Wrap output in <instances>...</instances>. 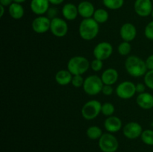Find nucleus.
<instances>
[{
  "instance_id": "f257e3e1",
  "label": "nucleus",
  "mask_w": 153,
  "mask_h": 152,
  "mask_svg": "<svg viewBox=\"0 0 153 152\" xmlns=\"http://www.w3.org/2000/svg\"><path fill=\"white\" fill-rule=\"evenodd\" d=\"M125 68L127 72L134 77L144 76L148 71L146 62L136 55H131L126 58Z\"/></svg>"
},
{
  "instance_id": "f03ea898",
  "label": "nucleus",
  "mask_w": 153,
  "mask_h": 152,
  "mask_svg": "<svg viewBox=\"0 0 153 152\" xmlns=\"http://www.w3.org/2000/svg\"><path fill=\"white\" fill-rule=\"evenodd\" d=\"M100 31V24L94 18L84 19L80 22L79 33L83 40L89 41L94 40Z\"/></svg>"
},
{
  "instance_id": "7ed1b4c3",
  "label": "nucleus",
  "mask_w": 153,
  "mask_h": 152,
  "mask_svg": "<svg viewBox=\"0 0 153 152\" xmlns=\"http://www.w3.org/2000/svg\"><path fill=\"white\" fill-rule=\"evenodd\" d=\"M91 67L89 61L85 57L74 56L69 60L67 63V70L73 75H82Z\"/></svg>"
},
{
  "instance_id": "20e7f679",
  "label": "nucleus",
  "mask_w": 153,
  "mask_h": 152,
  "mask_svg": "<svg viewBox=\"0 0 153 152\" xmlns=\"http://www.w3.org/2000/svg\"><path fill=\"white\" fill-rule=\"evenodd\" d=\"M103 83L102 78L96 75H92L85 79L83 84V89L86 94L89 95H96L102 90Z\"/></svg>"
},
{
  "instance_id": "39448f33",
  "label": "nucleus",
  "mask_w": 153,
  "mask_h": 152,
  "mask_svg": "<svg viewBox=\"0 0 153 152\" xmlns=\"http://www.w3.org/2000/svg\"><path fill=\"white\" fill-rule=\"evenodd\" d=\"M102 104L97 100H91L85 103L82 107L81 113L82 117L86 120L96 119L101 113Z\"/></svg>"
},
{
  "instance_id": "423d86ee",
  "label": "nucleus",
  "mask_w": 153,
  "mask_h": 152,
  "mask_svg": "<svg viewBox=\"0 0 153 152\" xmlns=\"http://www.w3.org/2000/svg\"><path fill=\"white\" fill-rule=\"evenodd\" d=\"M99 147L102 152H115L119 148V142L113 134L105 133L99 139Z\"/></svg>"
},
{
  "instance_id": "0eeeda50",
  "label": "nucleus",
  "mask_w": 153,
  "mask_h": 152,
  "mask_svg": "<svg viewBox=\"0 0 153 152\" xmlns=\"http://www.w3.org/2000/svg\"><path fill=\"white\" fill-rule=\"evenodd\" d=\"M136 93V84L129 80L123 81L117 86L116 94L122 99H129Z\"/></svg>"
},
{
  "instance_id": "6e6552de",
  "label": "nucleus",
  "mask_w": 153,
  "mask_h": 152,
  "mask_svg": "<svg viewBox=\"0 0 153 152\" xmlns=\"http://www.w3.org/2000/svg\"><path fill=\"white\" fill-rule=\"evenodd\" d=\"M68 25L64 19L60 17L51 19L50 31L55 37H64L68 32Z\"/></svg>"
},
{
  "instance_id": "1a4fd4ad",
  "label": "nucleus",
  "mask_w": 153,
  "mask_h": 152,
  "mask_svg": "<svg viewBox=\"0 0 153 152\" xmlns=\"http://www.w3.org/2000/svg\"><path fill=\"white\" fill-rule=\"evenodd\" d=\"M112 53H113V46L108 42H101L98 43L94 47L93 51L94 58L102 61L108 59L111 56Z\"/></svg>"
},
{
  "instance_id": "9d476101",
  "label": "nucleus",
  "mask_w": 153,
  "mask_h": 152,
  "mask_svg": "<svg viewBox=\"0 0 153 152\" xmlns=\"http://www.w3.org/2000/svg\"><path fill=\"white\" fill-rule=\"evenodd\" d=\"M142 126L136 122H130L123 128V134L129 139H134L141 136L143 133Z\"/></svg>"
},
{
  "instance_id": "9b49d317",
  "label": "nucleus",
  "mask_w": 153,
  "mask_h": 152,
  "mask_svg": "<svg viewBox=\"0 0 153 152\" xmlns=\"http://www.w3.org/2000/svg\"><path fill=\"white\" fill-rule=\"evenodd\" d=\"M51 19L47 16H39L36 17L31 23L33 31L37 34H44L50 30Z\"/></svg>"
},
{
  "instance_id": "f8f14e48",
  "label": "nucleus",
  "mask_w": 153,
  "mask_h": 152,
  "mask_svg": "<svg viewBox=\"0 0 153 152\" xmlns=\"http://www.w3.org/2000/svg\"><path fill=\"white\" fill-rule=\"evenodd\" d=\"M152 1V0H136L134 4L135 13L141 17L149 16L153 9Z\"/></svg>"
},
{
  "instance_id": "ddd939ff",
  "label": "nucleus",
  "mask_w": 153,
  "mask_h": 152,
  "mask_svg": "<svg viewBox=\"0 0 153 152\" xmlns=\"http://www.w3.org/2000/svg\"><path fill=\"white\" fill-rule=\"evenodd\" d=\"M120 35L123 41L131 42L136 38L137 28L133 24L126 22L121 26L120 29Z\"/></svg>"
},
{
  "instance_id": "4468645a",
  "label": "nucleus",
  "mask_w": 153,
  "mask_h": 152,
  "mask_svg": "<svg viewBox=\"0 0 153 152\" xmlns=\"http://www.w3.org/2000/svg\"><path fill=\"white\" fill-rule=\"evenodd\" d=\"M122 126L123 123L121 119L115 116H108L104 122L105 128L108 132L111 134L118 132L120 130H121Z\"/></svg>"
},
{
  "instance_id": "2eb2a0df",
  "label": "nucleus",
  "mask_w": 153,
  "mask_h": 152,
  "mask_svg": "<svg viewBox=\"0 0 153 152\" xmlns=\"http://www.w3.org/2000/svg\"><path fill=\"white\" fill-rule=\"evenodd\" d=\"M49 4V0H31L30 7L34 14L42 16L48 11Z\"/></svg>"
},
{
  "instance_id": "dca6fc26",
  "label": "nucleus",
  "mask_w": 153,
  "mask_h": 152,
  "mask_svg": "<svg viewBox=\"0 0 153 152\" xmlns=\"http://www.w3.org/2000/svg\"><path fill=\"white\" fill-rule=\"evenodd\" d=\"M136 102L140 108L150 110L153 108V95L146 92L138 94L136 98Z\"/></svg>"
},
{
  "instance_id": "f3484780",
  "label": "nucleus",
  "mask_w": 153,
  "mask_h": 152,
  "mask_svg": "<svg viewBox=\"0 0 153 152\" xmlns=\"http://www.w3.org/2000/svg\"><path fill=\"white\" fill-rule=\"evenodd\" d=\"M78 10H79V14L83 19H88V18H92L96 10L92 3L88 1H83L79 3L78 5Z\"/></svg>"
},
{
  "instance_id": "a211bd4d",
  "label": "nucleus",
  "mask_w": 153,
  "mask_h": 152,
  "mask_svg": "<svg viewBox=\"0 0 153 152\" xmlns=\"http://www.w3.org/2000/svg\"><path fill=\"white\" fill-rule=\"evenodd\" d=\"M119 74L117 70L114 68H108L105 70L101 76L103 83L105 85H113L117 81Z\"/></svg>"
},
{
  "instance_id": "6ab92c4d",
  "label": "nucleus",
  "mask_w": 153,
  "mask_h": 152,
  "mask_svg": "<svg viewBox=\"0 0 153 152\" xmlns=\"http://www.w3.org/2000/svg\"><path fill=\"white\" fill-rule=\"evenodd\" d=\"M62 15L67 20H74L79 15L78 7L73 3H67L62 8Z\"/></svg>"
},
{
  "instance_id": "aec40b11",
  "label": "nucleus",
  "mask_w": 153,
  "mask_h": 152,
  "mask_svg": "<svg viewBox=\"0 0 153 152\" xmlns=\"http://www.w3.org/2000/svg\"><path fill=\"white\" fill-rule=\"evenodd\" d=\"M73 76L69 70L61 69L56 73L55 78L58 84L61 86H66L71 83Z\"/></svg>"
},
{
  "instance_id": "412c9836",
  "label": "nucleus",
  "mask_w": 153,
  "mask_h": 152,
  "mask_svg": "<svg viewBox=\"0 0 153 152\" xmlns=\"http://www.w3.org/2000/svg\"><path fill=\"white\" fill-rule=\"evenodd\" d=\"M8 12L10 16L14 19H20L24 16L23 7L19 3L13 2L8 7Z\"/></svg>"
},
{
  "instance_id": "4be33fe9",
  "label": "nucleus",
  "mask_w": 153,
  "mask_h": 152,
  "mask_svg": "<svg viewBox=\"0 0 153 152\" xmlns=\"http://www.w3.org/2000/svg\"><path fill=\"white\" fill-rule=\"evenodd\" d=\"M109 14L108 11L105 9L99 8L95 10L93 18L98 22L99 24H103L106 22L108 19Z\"/></svg>"
},
{
  "instance_id": "5701e85b",
  "label": "nucleus",
  "mask_w": 153,
  "mask_h": 152,
  "mask_svg": "<svg viewBox=\"0 0 153 152\" xmlns=\"http://www.w3.org/2000/svg\"><path fill=\"white\" fill-rule=\"evenodd\" d=\"M86 134L88 138L93 140H96L100 139V137L102 136L103 133L100 127L94 125V126H91L88 128Z\"/></svg>"
},
{
  "instance_id": "b1692460",
  "label": "nucleus",
  "mask_w": 153,
  "mask_h": 152,
  "mask_svg": "<svg viewBox=\"0 0 153 152\" xmlns=\"http://www.w3.org/2000/svg\"><path fill=\"white\" fill-rule=\"evenodd\" d=\"M103 4L110 10H118L124 4V0H102Z\"/></svg>"
},
{
  "instance_id": "393cba45",
  "label": "nucleus",
  "mask_w": 153,
  "mask_h": 152,
  "mask_svg": "<svg viewBox=\"0 0 153 152\" xmlns=\"http://www.w3.org/2000/svg\"><path fill=\"white\" fill-rule=\"evenodd\" d=\"M142 142L147 145H153V131L152 130H144L140 136Z\"/></svg>"
},
{
  "instance_id": "a878e982",
  "label": "nucleus",
  "mask_w": 153,
  "mask_h": 152,
  "mask_svg": "<svg viewBox=\"0 0 153 152\" xmlns=\"http://www.w3.org/2000/svg\"><path fill=\"white\" fill-rule=\"evenodd\" d=\"M118 53L122 56H126L129 55L131 51V46L130 44V42L123 41L117 47Z\"/></svg>"
},
{
  "instance_id": "bb28decb",
  "label": "nucleus",
  "mask_w": 153,
  "mask_h": 152,
  "mask_svg": "<svg viewBox=\"0 0 153 152\" xmlns=\"http://www.w3.org/2000/svg\"><path fill=\"white\" fill-rule=\"evenodd\" d=\"M114 111H115V107L112 103L105 102L104 103V104H102L101 113H102L104 116H107V117L113 116Z\"/></svg>"
},
{
  "instance_id": "cd10ccee",
  "label": "nucleus",
  "mask_w": 153,
  "mask_h": 152,
  "mask_svg": "<svg viewBox=\"0 0 153 152\" xmlns=\"http://www.w3.org/2000/svg\"><path fill=\"white\" fill-rule=\"evenodd\" d=\"M144 83L148 88L153 90V70H148L144 75Z\"/></svg>"
},
{
  "instance_id": "c85d7f7f",
  "label": "nucleus",
  "mask_w": 153,
  "mask_h": 152,
  "mask_svg": "<svg viewBox=\"0 0 153 152\" xmlns=\"http://www.w3.org/2000/svg\"><path fill=\"white\" fill-rule=\"evenodd\" d=\"M84 82H85V79L82 77V75H73V79H72L71 83L74 87L79 88L81 86H83Z\"/></svg>"
},
{
  "instance_id": "c756f323",
  "label": "nucleus",
  "mask_w": 153,
  "mask_h": 152,
  "mask_svg": "<svg viewBox=\"0 0 153 152\" xmlns=\"http://www.w3.org/2000/svg\"><path fill=\"white\" fill-rule=\"evenodd\" d=\"M145 37L149 40H153V21L149 22L144 29Z\"/></svg>"
},
{
  "instance_id": "7c9ffc66",
  "label": "nucleus",
  "mask_w": 153,
  "mask_h": 152,
  "mask_svg": "<svg viewBox=\"0 0 153 152\" xmlns=\"http://www.w3.org/2000/svg\"><path fill=\"white\" fill-rule=\"evenodd\" d=\"M103 67V62L101 60L95 58L91 63V68L94 72H100Z\"/></svg>"
},
{
  "instance_id": "2f4dec72",
  "label": "nucleus",
  "mask_w": 153,
  "mask_h": 152,
  "mask_svg": "<svg viewBox=\"0 0 153 152\" xmlns=\"http://www.w3.org/2000/svg\"><path fill=\"white\" fill-rule=\"evenodd\" d=\"M102 92L103 95H107V96H109V95H111L114 92V89L112 87L111 85H105L104 84L102 88Z\"/></svg>"
},
{
  "instance_id": "473e14b6",
  "label": "nucleus",
  "mask_w": 153,
  "mask_h": 152,
  "mask_svg": "<svg viewBox=\"0 0 153 152\" xmlns=\"http://www.w3.org/2000/svg\"><path fill=\"white\" fill-rule=\"evenodd\" d=\"M46 14H47V17L49 18L50 19L58 17L57 16V15H58V9L55 8V7H49L48 11L46 12Z\"/></svg>"
},
{
  "instance_id": "72a5a7b5",
  "label": "nucleus",
  "mask_w": 153,
  "mask_h": 152,
  "mask_svg": "<svg viewBox=\"0 0 153 152\" xmlns=\"http://www.w3.org/2000/svg\"><path fill=\"white\" fill-rule=\"evenodd\" d=\"M146 62V67L148 70H153V55H149L146 60L145 61Z\"/></svg>"
},
{
  "instance_id": "f704fd0d",
  "label": "nucleus",
  "mask_w": 153,
  "mask_h": 152,
  "mask_svg": "<svg viewBox=\"0 0 153 152\" xmlns=\"http://www.w3.org/2000/svg\"><path fill=\"white\" fill-rule=\"evenodd\" d=\"M146 85L143 83H138L136 84V92L138 94L143 93L146 90Z\"/></svg>"
},
{
  "instance_id": "c9c22d12",
  "label": "nucleus",
  "mask_w": 153,
  "mask_h": 152,
  "mask_svg": "<svg viewBox=\"0 0 153 152\" xmlns=\"http://www.w3.org/2000/svg\"><path fill=\"white\" fill-rule=\"evenodd\" d=\"M13 0H0V4L4 7L10 6L13 3Z\"/></svg>"
},
{
  "instance_id": "e433bc0d",
  "label": "nucleus",
  "mask_w": 153,
  "mask_h": 152,
  "mask_svg": "<svg viewBox=\"0 0 153 152\" xmlns=\"http://www.w3.org/2000/svg\"><path fill=\"white\" fill-rule=\"evenodd\" d=\"M49 3L52 4H55V5H58L61 4V3L64 2V0H49Z\"/></svg>"
},
{
  "instance_id": "4c0bfd02",
  "label": "nucleus",
  "mask_w": 153,
  "mask_h": 152,
  "mask_svg": "<svg viewBox=\"0 0 153 152\" xmlns=\"http://www.w3.org/2000/svg\"><path fill=\"white\" fill-rule=\"evenodd\" d=\"M0 9H1L0 17H2L3 15H4V6H2V5H1V4H0Z\"/></svg>"
},
{
  "instance_id": "58836bf2",
  "label": "nucleus",
  "mask_w": 153,
  "mask_h": 152,
  "mask_svg": "<svg viewBox=\"0 0 153 152\" xmlns=\"http://www.w3.org/2000/svg\"><path fill=\"white\" fill-rule=\"evenodd\" d=\"M25 1H26V0H13V2H16V3H19V4H21V3L25 2Z\"/></svg>"
},
{
  "instance_id": "ea45409f",
  "label": "nucleus",
  "mask_w": 153,
  "mask_h": 152,
  "mask_svg": "<svg viewBox=\"0 0 153 152\" xmlns=\"http://www.w3.org/2000/svg\"><path fill=\"white\" fill-rule=\"evenodd\" d=\"M151 16H152V18H153V9H152V13H151Z\"/></svg>"
},
{
  "instance_id": "a19ab883",
  "label": "nucleus",
  "mask_w": 153,
  "mask_h": 152,
  "mask_svg": "<svg viewBox=\"0 0 153 152\" xmlns=\"http://www.w3.org/2000/svg\"><path fill=\"white\" fill-rule=\"evenodd\" d=\"M152 1H153V0H152Z\"/></svg>"
}]
</instances>
